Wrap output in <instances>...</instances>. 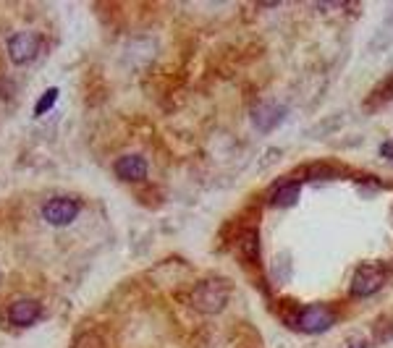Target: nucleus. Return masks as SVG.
<instances>
[{"instance_id":"f257e3e1","label":"nucleus","mask_w":393,"mask_h":348,"mask_svg":"<svg viewBox=\"0 0 393 348\" xmlns=\"http://www.w3.org/2000/svg\"><path fill=\"white\" fill-rule=\"evenodd\" d=\"M228 290L231 286L223 277H204L191 288L189 301L200 314H218L228 301Z\"/></svg>"},{"instance_id":"f03ea898","label":"nucleus","mask_w":393,"mask_h":348,"mask_svg":"<svg viewBox=\"0 0 393 348\" xmlns=\"http://www.w3.org/2000/svg\"><path fill=\"white\" fill-rule=\"evenodd\" d=\"M385 286V270L380 264H362L351 277V296L367 299Z\"/></svg>"},{"instance_id":"7ed1b4c3","label":"nucleus","mask_w":393,"mask_h":348,"mask_svg":"<svg viewBox=\"0 0 393 348\" xmlns=\"http://www.w3.org/2000/svg\"><path fill=\"white\" fill-rule=\"evenodd\" d=\"M79 210H82V204L76 202V199H71V197H56V199L45 202L43 218L47 220L50 225L63 228V225H69V223H73V220H76Z\"/></svg>"},{"instance_id":"20e7f679","label":"nucleus","mask_w":393,"mask_h":348,"mask_svg":"<svg viewBox=\"0 0 393 348\" xmlns=\"http://www.w3.org/2000/svg\"><path fill=\"white\" fill-rule=\"evenodd\" d=\"M40 53V37L32 34V32H19L14 37H8V58L19 63V66H27L37 58Z\"/></svg>"},{"instance_id":"39448f33","label":"nucleus","mask_w":393,"mask_h":348,"mask_svg":"<svg viewBox=\"0 0 393 348\" xmlns=\"http://www.w3.org/2000/svg\"><path fill=\"white\" fill-rule=\"evenodd\" d=\"M286 105L283 102H260V105H254L252 108V121H254V126L260 131H273L286 118Z\"/></svg>"},{"instance_id":"423d86ee","label":"nucleus","mask_w":393,"mask_h":348,"mask_svg":"<svg viewBox=\"0 0 393 348\" xmlns=\"http://www.w3.org/2000/svg\"><path fill=\"white\" fill-rule=\"evenodd\" d=\"M331 325H333V312L320 304L305 309V312L299 314V319H296V327H299L302 333H325Z\"/></svg>"},{"instance_id":"0eeeda50","label":"nucleus","mask_w":393,"mask_h":348,"mask_svg":"<svg viewBox=\"0 0 393 348\" xmlns=\"http://www.w3.org/2000/svg\"><path fill=\"white\" fill-rule=\"evenodd\" d=\"M40 314H43V306L37 301H32V299H19V301L8 306V319L14 322L16 327H29V325H34L40 319Z\"/></svg>"},{"instance_id":"6e6552de","label":"nucleus","mask_w":393,"mask_h":348,"mask_svg":"<svg viewBox=\"0 0 393 348\" xmlns=\"http://www.w3.org/2000/svg\"><path fill=\"white\" fill-rule=\"evenodd\" d=\"M116 173L118 178H123V181H142L147 175V162L139 155H126V158H121L116 162Z\"/></svg>"},{"instance_id":"1a4fd4ad","label":"nucleus","mask_w":393,"mask_h":348,"mask_svg":"<svg viewBox=\"0 0 393 348\" xmlns=\"http://www.w3.org/2000/svg\"><path fill=\"white\" fill-rule=\"evenodd\" d=\"M299 191H302V186H299L296 181L283 184V186H278L276 189V194H273L270 202L276 204V207H291V204H296V199H299Z\"/></svg>"},{"instance_id":"9d476101","label":"nucleus","mask_w":393,"mask_h":348,"mask_svg":"<svg viewBox=\"0 0 393 348\" xmlns=\"http://www.w3.org/2000/svg\"><path fill=\"white\" fill-rule=\"evenodd\" d=\"M58 100V89L56 87H50L47 92H45L43 97H40V102L34 105V116H45L50 108H53V102Z\"/></svg>"},{"instance_id":"9b49d317","label":"nucleus","mask_w":393,"mask_h":348,"mask_svg":"<svg viewBox=\"0 0 393 348\" xmlns=\"http://www.w3.org/2000/svg\"><path fill=\"white\" fill-rule=\"evenodd\" d=\"M380 152H383V155H385V158H388V160H393V145H391V142H385Z\"/></svg>"}]
</instances>
